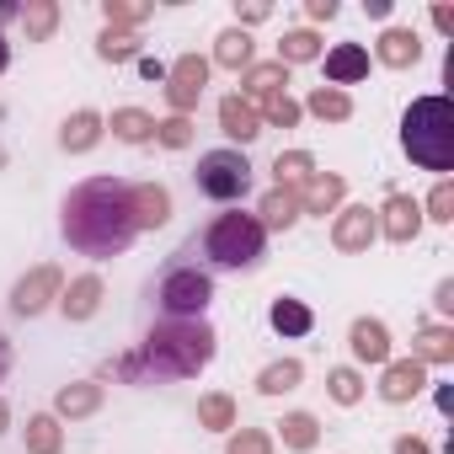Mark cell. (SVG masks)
<instances>
[{
  "label": "cell",
  "mask_w": 454,
  "mask_h": 454,
  "mask_svg": "<svg viewBox=\"0 0 454 454\" xmlns=\"http://www.w3.org/2000/svg\"><path fill=\"white\" fill-rule=\"evenodd\" d=\"M59 231L81 257H123L129 241L139 236L134 224V203H129V182L118 176H91L81 187H70L65 208H59Z\"/></svg>",
  "instance_id": "obj_1"
},
{
  "label": "cell",
  "mask_w": 454,
  "mask_h": 454,
  "mask_svg": "<svg viewBox=\"0 0 454 454\" xmlns=\"http://www.w3.org/2000/svg\"><path fill=\"white\" fill-rule=\"evenodd\" d=\"M369 75V54L358 49V43H337L332 54H326V81L342 91V86H353V81H364Z\"/></svg>",
  "instance_id": "obj_16"
},
{
  "label": "cell",
  "mask_w": 454,
  "mask_h": 454,
  "mask_svg": "<svg viewBox=\"0 0 454 454\" xmlns=\"http://www.w3.org/2000/svg\"><path fill=\"white\" fill-rule=\"evenodd\" d=\"M59 289H65V273H59V268H33V273L12 289V310H17V316H43V310L59 300Z\"/></svg>",
  "instance_id": "obj_9"
},
{
  "label": "cell",
  "mask_w": 454,
  "mask_h": 454,
  "mask_svg": "<svg viewBox=\"0 0 454 454\" xmlns=\"http://www.w3.org/2000/svg\"><path fill=\"white\" fill-rule=\"evenodd\" d=\"M6 422H12V411H6V401H0V433H6Z\"/></svg>",
  "instance_id": "obj_51"
},
{
  "label": "cell",
  "mask_w": 454,
  "mask_h": 454,
  "mask_svg": "<svg viewBox=\"0 0 454 454\" xmlns=\"http://www.w3.org/2000/svg\"><path fill=\"white\" fill-rule=\"evenodd\" d=\"M273 176H278V187H305L316 176V155L310 150H289V155L273 160Z\"/></svg>",
  "instance_id": "obj_31"
},
{
  "label": "cell",
  "mask_w": 454,
  "mask_h": 454,
  "mask_svg": "<svg viewBox=\"0 0 454 454\" xmlns=\"http://www.w3.org/2000/svg\"><path fill=\"white\" fill-rule=\"evenodd\" d=\"M203 257L219 273H252L268 257V231L257 224V214H241V208L236 214H219L203 231Z\"/></svg>",
  "instance_id": "obj_4"
},
{
  "label": "cell",
  "mask_w": 454,
  "mask_h": 454,
  "mask_svg": "<svg viewBox=\"0 0 454 454\" xmlns=\"http://www.w3.org/2000/svg\"><path fill=\"white\" fill-rule=\"evenodd\" d=\"M214 65H224V70H252V38L241 27L219 33L214 38Z\"/></svg>",
  "instance_id": "obj_25"
},
{
  "label": "cell",
  "mask_w": 454,
  "mask_h": 454,
  "mask_svg": "<svg viewBox=\"0 0 454 454\" xmlns=\"http://www.w3.org/2000/svg\"><path fill=\"white\" fill-rule=\"evenodd\" d=\"M12 374V342H6V332H0V380Z\"/></svg>",
  "instance_id": "obj_46"
},
{
  "label": "cell",
  "mask_w": 454,
  "mask_h": 454,
  "mask_svg": "<svg viewBox=\"0 0 454 454\" xmlns=\"http://www.w3.org/2000/svg\"><path fill=\"white\" fill-rule=\"evenodd\" d=\"M192 182H198V192L214 198V203H236V198L252 192V160H247L241 150H203Z\"/></svg>",
  "instance_id": "obj_6"
},
{
  "label": "cell",
  "mask_w": 454,
  "mask_h": 454,
  "mask_svg": "<svg viewBox=\"0 0 454 454\" xmlns=\"http://www.w3.org/2000/svg\"><path fill=\"white\" fill-rule=\"evenodd\" d=\"M102 113H91V107H81L75 118H65V129H59V150H70V155H81V150H91L97 139H102Z\"/></svg>",
  "instance_id": "obj_18"
},
{
  "label": "cell",
  "mask_w": 454,
  "mask_h": 454,
  "mask_svg": "<svg viewBox=\"0 0 454 454\" xmlns=\"http://www.w3.org/2000/svg\"><path fill=\"white\" fill-rule=\"evenodd\" d=\"M411 358L417 364H454V332L449 326H422L411 337Z\"/></svg>",
  "instance_id": "obj_21"
},
{
  "label": "cell",
  "mask_w": 454,
  "mask_h": 454,
  "mask_svg": "<svg viewBox=\"0 0 454 454\" xmlns=\"http://www.w3.org/2000/svg\"><path fill=\"white\" fill-rule=\"evenodd\" d=\"M107 129H113L123 145H145V139H155V118H150V113H139V107H118Z\"/></svg>",
  "instance_id": "obj_28"
},
{
  "label": "cell",
  "mask_w": 454,
  "mask_h": 454,
  "mask_svg": "<svg viewBox=\"0 0 454 454\" xmlns=\"http://www.w3.org/2000/svg\"><path fill=\"white\" fill-rule=\"evenodd\" d=\"M214 326L198 316V321H155L150 337L139 342V353L118 358V380L129 385H150V380H192L208 369L214 358Z\"/></svg>",
  "instance_id": "obj_2"
},
{
  "label": "cell",
  "mask_w": 454,
  "mask_h": 454,
  "mask_svg": "<svg viewBox=\"0 0 454 454\" xmlns=\"http://www.w3.org/2000/svg\"><path fill=\"white\" fill-rule=\"evenodd\" d=\"M300 380H305L300 358H284V364H268V369L257 374V390H262V395H284V390H294Z\"/></svg>",
  "instance_id": "obj_32"
},
{
  "label": "cell",
  "mask_w": 454,
  "mask_h": 454,
  "mask_svg": "<svg viewBox=\"0 0 454 454\" xmlns=\"http://www.w3.org/2000/svg\"><path fill=\"white\" fill-rule=\"evenodd\" d=\"M268 321H273V332H278V337H305V332L316 326L310 305H305V300H289V294H278V300H273Z\"/></svg>",
  "instance_id": "obj_20"
},
{
  "label": "cell",
  "mask_w": 454,
  "mask_h": 454,
  "mask_svg": "<svg viewBox=\"0 0 454 454\" xmlns=\"http://www.w3.org/2000/svg\"><path fill=\"white\" fill-rule=\"evenodd\" d=\"M219 129H224V139L252 145V139L262 134V118H257V107H252L247 97H224V102H219Z\"/></svg>",
  "instance_id": "obj_12"
},
{
  "label": "cell",
  "mask_w": 454,
  "mask_h": 454,
  "mask_svg": "<svg viewBox=\"0 0 454 454\" xmlns=\"http://www.w3.org/2000/svg\"><path fill=\"white\" fill-rule=\"evenodd\" d=\"M22 27H27V43H49L54 27H59V6L54 0H27V12H17Z\"/></svg>",
  "instance_id": "obj_26"
},
{
  "label": "cell",
  "mask_w": 454,
  "mask_h": 454,
  "mask_svg": "<svg viewBox=\"0 0 454 454\" xmlns=\"http://www.w3.org/2000/svg\"><path fill=\"white\" fill-rule=\"evenodd\" d=\"M348 348H353L358 364H390V332H385V321H369V316L353 321Z\"/></svg>",
  "instance_id": "obj_13"
},
{
  "label": "cell",
  "mask_w": 454,
  "mask_h": 454,
  "mask_svg": "<svg viewBox=\"0 0 454 454\" xmlns=\"http://www.w3.org/2000/svg\"><path fill=\"white\" fill-rule=\"evenodd\" d=\"M438 310H443V316H449V310H454V284H449V278H443V284H438Z\"/></svg>",
  "instance_id": "obj_45"
},
{
  "label": "cell",
  "mask_w": 454,
  "mask_h": 454,
  "mask_svg": "<svg viewBox=\"0 0 454 454\" xmlns=\"http://www.w3.org/2000/svg\"><path fill=\"white\" fill-rule=\"evenodd\" d=\"M107 27H118V33H129V27H139L145 17H150V6H145V0H107Z\"/></svg>",
  "instance_id": "obj_36"
},
{
  "label": "cell",
  "mask_w": 454,
  "mask_h": 454,
  "mask_svg": "<svg viewBox=\"0 0 454 454\" xmlns=\"http://www.w3.org/2000/svg\"><path fill=\"white\" fill-rule=\"evenodd\" d=\"M97 406H102V385H91V380L65 385V390L54 395V417H91Z\"/></svg>",
  "instance_id": "obj_24"
},
{
  "label": "cell",
  "mask_w": 454,
  "mask_h": 454,
  "mask_svg": "<svg viewBox=\"0 0 454 454\" xmlns=\"http://www.w3.org/2000/svg\"><path fill=\"white\" fill-rule=\"evenodd\" d=\"M65 433H59V417L54 411H38L27 417V454H59Z\"/></svg>",
  "instance_id": "obj_29"
},
{
  "label": "cell",
  "mask_w": 454,
  "mask_h": 454,
  "mask_svg": "<svg viewBox=\"0 0 454 454\" xmlns=\"http://www.w3.org/2000/svg\"><path fill=\"white\" fill-rule=\"evenodd\" d=\"M305 107H310L321 123H348V118H353V102H348V91H337V86H316Z\"/></svg>",
  "instance_id": "obj_27"
},
{
  "label": "cell",
  "mask_w": 454,
  "mask_h": 454,
  "mask_svg": "<svg viewBox=\"0 0 454 454\" xmlns=\"http://www.w3.org/2000/svg\"><path fill=\"white\" fill-rule=\"evenodd\" d=\"M332 401L337 406H358L364 401V380H358V369H332Z\"/></svg>",
  "instance_id": "obj_38"
},
{
  "label": "cell",
  "mask_w": 454,
  "mask_h": 454,
  "mask_svg": "<svg viewBox=\"0 0 454 454\" xmlns=\"http://www.w3.org/2000/svg\"><path fill=\"white\" fill-rule=\"evenodd\" d=\"M198 422H203V427H214V433H224V427H236V401L224 395V390L203 395V401H198Z\"/></svg>",
  "instance_id": "obj_34"
},
{
  "label": "cell",
  "mask_w": 454,
  "mask_h": 454,
  "mask_svg": "<svg viewBox=\"0 0 454 454\" xmlns=\"http://www.w3.org/2000/svg\"><path fill=\"white\" fill-rule=\"evenodd\" d=\"M300 192V214H332L337 203H342V192H348V182L342 176H332V171H316L305 187H294Z\"/></svg>",
  "instance_id": "obj_15"
},
{
  "label": "cell",
  "mask_w": 454,
  "mask_h": 454,
  "mask_svg": "<svg viewBox=\"0 0 454 454\" xmlns=\"http://www.w3.org/2000/svg\"><path fill=\"white\" fill-rule=\"evenodd\" d=\"M380 65H390V70H411L417 59H422V43H417V33L411 27H390L385 38H380Z\"/></svg>",
  "instance_id": "obj_17"
},
{
  "label": "cell",
  "mask_w": 454,
  "mask_h": 454,
  "mask_svg": "<svg viewBox=\"0 0 454 454\" xmlns=\"http://www.w3.org/2000/svg\"><path fill=\"white\" fill-rule=\"evenodd\" d=\"M395 454H433V449H427L422 438H411V433H406V438H395Z\"/></svg>",
  "instance_id": "obj_44"
},
{
  "label": "cell",
  "mask_w": 454,
  "mask_h": 454,
  "mask_svg": "<svg viewBox=\"0 0 454 454\" xmlns=\"http://www.w3.org/2000/svg\"><path fill=\"white\" fill-rule=\"evenodd\" d=\"M203 86H208V59L182 54L176 65H166V102H171V113H176V118H187V113L198 107Z\"/></svg>",
  "instance_id": "obj_7"
},
{
  "label": "cell",
  "mask_w": 454,
  "mask_h": 454,
  "mask_svg": "<svg viewBox=\"0 0 454 454\" xmlns=\"http://www.w3.org/2000/svg\"><path fill=\"white\" fill-rule=\"evenodd\" d=\"M305 12H310L316 22H332V17H337V0H310V6H305Z\"/></svg>",
  "instance_id": "obj_43"
},
{
  "label": "cell",
  "mask_w": 454,
  "mask_h": 454,
  "mask_svg": "<svg viewBox=\"0 0 454 454\" xmlns=\"http://www.w3.org/2000/svg\"><path fill=\"white\" fill-rule=\"evenodd\" d=\"M214 300V278L198 262H171L155 284V305L166 310V321H198Z\"/></svg>",
  "instance_id": "obj_5"
},
{
  "label": "cell",
  "mask_w": 454,
  "mask_h": 454,
  "mask_svg": "<svg viewBox=\"0 0 454 454\" xmlns=\"http://www.w3.org/2000/svg\"><path fill=\"white\" fill-rule=\"evenodd\" d=\"M12 17H17V6H12V0H0V27H6Z\"/></svg>",
  "instance_id": "obj_49"
},
{
  "label": "cell",
  "mask_w": 454,
  "mask_h": 454,
  "mask_svg": "<svg viewBox=\"0 0 454 454\" xmlns=\"http://www.w3.org/2000/svg\"><path fill=\"white\" fill-rule=\"evenodd\" d=\"M427 385V374H422V364L417 358H395V364H385V380H380V395L390 401V406H401V401H411L417 390Z\"/></svg>",
  "instance_id": "obj_14"
},
{
  "label": "cell",
  "mask_w": 454,
  "mask_h": 454,
  "mask_svg": "<svg viewBox=\"0 0 454 454\" xmlns=\"http://www.w3.org/2000/svg\"><path fill=\"white\" fill-rule=\"evenodd\" d=\"M300 219V192L294 187H273L268 198H262V231H289V224Z\"/></svg>",
  "instance_id": "obj_22"
},
{
  "label": "cell",
  "mask_w": 454,
  "mask_h": 454,
  "mask_svg": "<svg viewBox=\"0 0 454 454\" xmlns=\"http://www.w3.org/2000/svg\"><path fill=\"white\" fill-rule=\"evenodd\" d=\"M374 219H380V236H385V241L411 247V241H417V231H422V203H417V198H406V192H390V198H385V208H380Z\"/></svg>",
  "instance_id": "obj_10"
},
{
  "label": "cell",
  "mask_w": 454,
  "mask_h": 454,
  "mask_svg": "<svg viewBox=\"0 0 454 454\" xmlns=\"http://www.w3.org/2000/svg\"><path fill=\"white\" fill-rule=\"evenodd\" d=\"M129 203H134L139 231H160V224L171 219V192L160 182H129Z\"/></svg>",
  "instance_id": "obj_11"
},
{
  "label": "cell",
  "mask_w": 454,
  "mask_h": 454,
  "mask_svg": "<svg viewBox=\"0 0 454 454\" xmlns=\"http://www.w3.org/2000/svg\"><path fill=\"white\" fill-rule=\"evenodd\" d=\"M155 139H160V145H166V150H187V145H192V123H187V118H176V113H171V118H166V123H155Z\"/></svg>",
  "instance_id": "obj_41"
},
{
  "label": "cell",
  "mask_w": 454,
  "mask_h": 454,
  "mask_svg": "<svg viewBox=\"0 0 454 454\" xmlns=\"http://www.w3.org/2000/svg\"><path fill=\"white\" fill-rule=\"evenodd\" d=\"M224 454H273V438L262 427H241L231 443H224Z\"/></svg>",
  "instance_id": "obj_40"
},
{
  "label": "cell",
  "mask_w": 454,
  "mask_h": 454,
  "mask_svg": "<svg viewBox=\"0 0 454 454\" xmlns=\"http://www.w3.org/2000/svg\"><path fill=\"white\" fill-rule=\"evenodd\" d=\"M97 54H102V59H113V65H123V59H134V54H139V38H134V33L107 27V33L97 38Z\"/></svg>",
  "instance_id": "obj_37"
},
{
  "label": "cell",
  "mask_w": 454,
  "mask_h": 454,
  "mask_svg": "<svg viewBox=\"0 0 454 454\" xmlns=\"http://www.w3.org/2000/svg\"><path fill=\"white\" fill-rule=\"evenodd\" d=\"M433 22H438V33H454V12H449V6H438Z\"/></svg>",
  "instance_id": "obj_47"
},
{
  "label": "cell",
  "mask_w": 454,
  "mask_h": 454,
  "mask_svg": "<svg viewBox=\"0 0 454 454\" xmlns=\"http://www.w3.org/2000/svg\"><path fill=\"white\" fill-rule=\"evenodd\" d=\"M310 59H321V38H316L310 27L284 33V43H278V65L289 70V65H310Z\"/></svg>",
  "instance_id": "obj_30"
},
{
  "label": "cell",
  "mask_w": 454,
  "mask_h": 454,
  "mask_svg": "<svg viewBox=\"0 0 454 454\" xmlns=\"http://www.w3.org/2000/svg\"><path fill=\"white\" fill-rule=\"evenodd\" d=\"M278 433H284V443H289V449H300V454H305V449H316V438H321V422H316L310 411H289V417L278 422Z\"/></svg>",
  "instance_id": "obj_33"
},
{
  "label": "cell",
  "mask_w": 454,
  "mask_h": 454,
  "mask_svg": "<svg viewBox=\"0 0 454 454\" xmlns=\"http://www.w3.org/2000/svg\"><path fill=\"white\" fill-rule=\"evenodd\" d=\"M374 236H380V219H374V208H369V203L342 208V214H337V224H332V247H337V252H348V257L369 252V247H374Z\"/></svg>",
  "instance_id": "obj_8"
},
{
  "label": "cell",
  "mask_w": 454,
  "mask_h": 454,
  "mask_svg": "<svg viewBox=\"0 0 454 454\" xmlns=\"http://www.w3.org/2000/svg\"><path fill=\"white\" fill-rule=\"evenodd\" d=\"M284 86H289V70H284L278 59H273V65H252V70H247V81H241V91L252 97V107H257V102H268V97H278Z\"/></svg>",
  "instance_id": "obj_23"
},
{
  "label": "cell",
  "mask_w": 454,
  "mask_h": 454,
  "mask_svg": "<svg viewBox=\"0 0 454 454\" xmlns=\"http://www.w3.org/2000/svg\"><path fill=\"white\" fill-rule=\"evenodd\" d=\"M401 150L422 171H454V107H449V97H417L406 107Z\"/></svg>",
  "instance_id": "obj_3"
},
{
  "label": "cell",
  "mask_w": 454,
  "mask_h": 454,
  "mask_svg": "<svg viewBox=\"0 0 454 454\" xmlns=\"http://www.w3.org/2000/svg\"><path fill=\"white\" fill-rule=\"evenodd\" d=\"M6 65H12V43H6V38H0V70H6Z\"/></svg>",
  "instance_id": "obj_50"
},
{
  "label": "cell",
  "mask_w": 454,
  "mask_h": 454,
  "mask_svg": "<svg viewBox=\"0 0 454 454\" xmlns=\"http://www.w3.org/2000/svg\"><path fill=\"white\" fill-rule=\"evenodd\" d=\"M257 118L273 123V129H294V123H300V102H294L289 91H278V97H268V102L257 107Z\"/></svg>",
  "instance_id": "obj_35"
},
{
  "label": "cell",
  "mask_w": 454,
  "mask_h": 454,
  "mask_svg": "<svg viewBox=\"0 0 454 454\" xmlns=\"http://www.w3.org/2000/svg\"><path fill=\"white\" fill-rule=\"evenodd\" d=\"M241 12V33L252 27V22H268V6H262V0H257V6H236Z\"/></svg>",
  "instance_id": "obj_42"
},
{
  "label": "cell",
  "mask_w": 454,
  "mask_h": 454,
  "mask_svg": "<svg viewBox=\"0 0 454 454\" xmlns=\"http://www.w3.org/2000/svg\"><path fill=\"white\" fill-rule=\"evenodd\" d=\"M97 305H102V278H97V273L75 278V284L65 289V300H59V310H65L70 321H91V316H97Z\"/></svg>",
  "instance_id": "obj_19"
},
{
  "label": "cell",
  "mask_w": 454,
  "mask_h": 454,
  "mask_svg": "<svg viewBox=\"0 0 454 454\" xmlns=\"http://www.w3.org/2000/svg\"><path fill=\"white\" fill-rule=\"evenodd\" d=\"M422 219H438V224H449L454 219V182L443 176L433 192H427V208H422Z\"/></svg>",
  "instance_id": "obj_39"
},
{
  "label": "cell",
  "mask_w": 454,
  "mask_h": 454,
  "mask_svg": "<svg viewBox=\"0 0 454 454\" xmlns=\"http://www.w3.org/2000/svg\"><path fill=\"white\" fill-rule=\"evenodd\" d=\"M139 70H145L150 81H166V65H155V59H139Z\"/></svg>",
  "instance_id": "obj_48"
}]
</instances>
